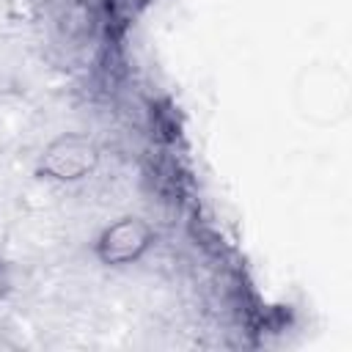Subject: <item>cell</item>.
Here are the masks:
<instances>
[{
    "mask_svg": "<svg viewBox=\"0 0 352 352\" xmlns=\"http://www.w3.org/2000/svg\"><path fill=\"white\" fill-rule=\"evenodd\" d=\"M349 74L336 63H308L294 80V107L314 126H336L349 116Z\"/></svg>",
    "mask_w": 352,
    "mask_h": 352,
    "instance_id": "cell-1",
    "label": "cell"
},
{
    "mask_svg": "<svg viewBox=\"0 0 352 352\" xmlns=\"http://www.w3.org/2000/svg\"><path fill=\"white\" fill-rule=\"evenodd\" d=\"M99 146L80 132H63L52 138L36 160V176L58 184H74L88 179L99 168Z\"/></svg>",
    "mask_w": 352,
    "mask_h": 352,
    "instance_id": "cell-2",
    "label": "cell"
},
{
    "mask_svg": "<svg viewBox=\"0 0 352 352\" xmlns=\"http://www.w3.org/2000/svg\"><path fill=\"white\" fill-rule=\"evenodd\" d=\"M157 242V231L148 220L138 214H124L104 226L94 242V256L102 267L121 270L129 264H138Z\"/></svg>",
    "mask_w": 352,
    "mask_h": 352,
    "instance_id": "cell-3",
    "label": "cell"
},
{
    "mask_svg": "<svg viewBox=\"0 0 352 352\" xmlns=\"http://www.w3.org/2000/svg\"><path fill=\"white\" fill-rule=\"evenodd\" d=\"M8 289H11V275H8V264L6 261H0V300L8 294Z\"/></svg>",
    "mask_w": 352,
    "mask_h": 352,
    "instance_id": "cell-4",
    "label": "cell"
}]
</instances>
